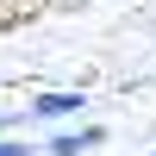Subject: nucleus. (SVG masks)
I'll return each mask as SVG.
<instances>
[{
    "mask_svg": "<svg viewBox=\"0 0 156 156\" xmlns=\"http://www.w3.org/2000/svg\"><path fill=\"white\" fill-rule=\"evenodd\" d=\"M106 144V131H100V125H75V131H56L44 144V156H87V150H100Z\"/></svg>",
    "mask_w": 156,
    "mask_h": 156,
    "instance_id": "nucleus-1",
    "label": "nucleus"
},
{
    "mask_svg": "<svg viewBox=\"0 0 156 156\" xmlns=\"http://www.w3.org/2000/svg\"><path fill=\"white\" fill-rule=\"evenodd\" d=\"M81 106H87V94H75V87H62V94H37V100H31L25 112H31V119H75Z\"/></svg>",
    "mask_w": 156,
    "mask_h": 156,
    "instance_id": "nucleus-2",
    "label": "nucleus"
},
{
    "mask_svg": "<svg viewBox=\"0 0 156 156\" xmlns=\"http://www.w3.org/2000/svg\"><path fill=\"white\" fill-rule=\"evenodd\" d=\"M0 156H37L31 144H0Z\"/></svg>",
    "mask_w": 156,
    "mask_h": 156,
    "instance_id": "nucleus-3",
    "label": "nucleus"
}]
</instances>
